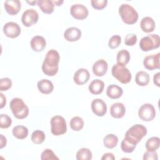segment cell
<instances>
[{
  "instance_id": "1",
  "label": "cell",
  "mask_w": 160,
  "mask_h": 160,
  "mask_svg": "<svg viewBox=\"0 0 160 160\" xmlns=\"http://www.w3.org/2000/svg\"><path fill=\"white\" fill-rule=\"evenodd\" d=\"M59 60L60 56L56 50H49L46 54L42 64V71L43 73L49 76L56 75L58 72Z\"/></svg>"
},
{
  "instance_id": "2",
  "label": "cell",
  "mask_w": 160,
  "mask_h": 160,
  "mask_svg": "<svg viewBox=\"0 0 160 160\" xmlns=\"http://www.w3.org/2000/svg\"><path fill=\"white\" fill-rule=\"evenodd\" d=\"M119 14L122 21L127 24H134L138 19V13L136 10L128 4H122L119 8Z\"/></svg>"
},
{
  "instance_id": "3",
  "label": "cell",
  "mask_w": 160,
  "mask_h": 160,
  "mask_svg": "<svg viewBox=\"0 0 160 160\" xmlns=\"http://www.w3.org/2000/svg\"><path fill=\"white\" fill-rule=\"evenodd\" d=\"M9 108L14 116L17 119H24L29 114V108L21 98H13L10 102Z\"/></svg>"
},
{
  "instance_id": "4",
  "label": "cell",
  "mask_w": 160,
  "mask_h": 160,
  "mask_svg": "<svg viewBox=\"0 0 160 160\" xmlns=\"http://www.w3.org/2000/svg\"><path fill=\"white\" fill-rule=\"evenodd\" d=\"M147 128L140 124H136L131 126L126 131L124 138L137 144L147 134Z\"/></svg>"
},
{
  "instance_id": "5",
  "label": "cell",
  "mask_w": 160,
  "mask_h": 160,
  "mask_svg": "<svg viewBox=\"0 0 160 160\" xmlns=\"http://www.w3.org/2000/svg\"><path fill=\"white\" fill-rule=\"evenodd\" d=\"M111 73L112 76L122 84L129 83L132 78V75L129 69L124 66H121L118 64L113 65Z\"/></svg>"
},
{
  "instance_id": "6",
  "label": "cell",
  "mask_w": 160,
  "mask_h": 160,
  "mask_svg": "<svg viewBox=\"0 0 160 160\" xmlns=\"http://www.w3.org/2000/svg\"><path fill=\"white\" fill-rule=\"evenodd\" d=\"M160 38L158 34H151L143 37L139 42V47L142 51L148 52L159 47Z\"/></svg>"
},
{
  "instance_id": "7",
  "label": "cell",
  "mask_w": 160,
  "mask_h": 160,
  "mask_svg": "<svg viewBox=\"0 0 160 160\" xmlns=\"http://www.w3.org/2000/svg\"><path fill=\"white\" fill-rule=\"evenodd\" d=\"M51 131L55 136L62 135L66 132V121L62 116L57 115L51 119Z\"/></svg>"
},
{
  "instance_id": "8",
  "label": "cell",
  "mask_w": 160,
  "mask_h": 160,
  "mask_svg": "<svg viewBox=\"0 0 160 160\" xmlns=\"http://www.w3.org/2000/svg\"><path fill=\"white\" fill-rule=\"evenodd\" d=\"M139 118L146 122L151 121L156 117V109L152 104L145 103L138 110Z\"/></svg>"
},
{
  "instance_id": "9",
  "label": "cell",
  "mask_w": 160,
  "mask_h": 160,
  "mask_svg": "<svg viewBox=\"0 0 160 160\" xmlns=\"http://www.w3.org/2000/svg\"><path fill=\"white\" fill-rule=\"evenodd\" d=\"M39 19V14L34 9H28L22 14L21 21L26 27H30L36 24Z\"/></svg>"
},
{
  "instance_id": "10",
  "label": "cell",
  "mask_w": 160,
  "mask_h": 160,
  "mask_svg": "<svg viewBox=\"0 0 160 160\" xmlns=\"http://www.w3.org/2000/svg\"><path fill=\"white\" fill-rule=\"evenodd\" d=\"M71 15L76 19L83 20L88 16V8L81 4H75L71 6Z\"/></svg>"
},
{
  "instance_id": "11",
  "label": "cell",
  "mask_w": 160,
  "mask_h": 160,
  "mask_svg": "<svg viewBox=\"0 0 160 160\" xmlns=\"http://www.w3.org/2000/svg\"><path fill=\"white\" fill-rule=\"evenodd\" d=\"M4 34L8 38H16L21 34V28L19 24L15 22H6L2 28Z\"/></svg>"
},
{
  "instance_id": "12",
  "label": "cell",
  "mask_w": 160,
  "mask_h": 160,
  "mask_svg": "<svg viewBox=\"0 0 160 160\" xmlns=\"http://www.w3.org/2000/svg\"><path fill=\"white\" fill-rule=\"evenodd\" d=\"M159 58H160L159 52L156 54H151V55L146 56L143 61V65L144 68L149 71L159 69V67H160Z\"/></svg>"
},
{
  "instance_id": "13",
  "label": "cell",
  "mask_w": 160,
  "mask_h": 160,
  "mask_svg": "<svg viewBox=\"0 0 160 160\" xmlns=\"http://www.w3.org/2000/svg\"><path fill=\"white\" fill-rule=\"evenodd\" d=\"M91 109L93 113L99 117L104 116L107 112V105L101 99H95L91 102Z\"/></svg>"
},
{
  "instance_id": "14",
  "label": "cell",
  "mask_w": 160,
  "mask_h": 160,
  "mask_svg": "<svg viewBox=\"0 0 160 160\" xmlns=\"http://www.w3.org/2000/svg\"><path fill=\"white\" fill-rule=\"evenodd\" d=\"M90 78V74L88 69L80 68L78 69L73 76L74 82L78 85H83L88 82Z\"/></svg>"
},
{
  "instance_id": "15",
  "label": "cell",
  "mask_w": 160,
  "mask_h": 160,
  "mask_svg": "<svg viewBox=\"0 0 160 160\" xmlns=\"http://www.w3.org/2000/svg\"><path fill=\"white\" fill-rule=\"evenodd\" d=\"M108 62L102 59H98L92 65V72L96 76H103L108 71Z\"/></svg>"
},
{
  "instance_id": "16",
  "label": "cell",
  "mask_w": 160,
  "mask_h": 160,
  "mask_svg": "<svg viewBox=\"0 0 160 160\" xmlns=\"http://www.w3.org/2000/svg\"><path fill=\"white\" fill-rule=\"evenodd\" d=\"M6 11L10 15L17 14L21 8V3L19 0H8L4 3Z\"/></svg>"
},
{
  "instance_id": "17",
  "label": "cell",
  "mask_w": 160,
  "mask_h": 160,
  "mask_svg": "<svg viewBox=\"0 0 160 160\" xmlns=\"http://www.w3.org/2000/svg\"><path fill=\"white\" fill-rule=\"evenodd\" d=\"M81 30L76 27H70L66 29L64 32V38L69 42H74L78 41L81 37Z\"/></svg>"
},
{
  "instance_id": "18",
  "label": "cell",
  "mask_w": 160,
  "mask_h": 160,
  "mask_svg": "<svg viewBox=\"0 0 160 160\" xmlns=\"http://www.w3.org/2000/svg\"><path fill=\"white\" fill-rule=\"evenodd\" d=\"M30 45L34 51L41 52L45 49L46 41L44 37L41 36H35L31 39Z\"/></svg>"
},
{
  "instance_id": "19",
  "label": "cell",
  "mask_w": 160,
  "mask_h": 160,
  "mask_svg": "<svg viewBox=\"0 0 160 160\" xmlns=\"http://www.w3.org/2000/svg\"><path fill=\"white\" fill-rule=\"evenodd\" d=\"M125 113L126 108L121 102H115L110 108V114L114 118H122L125 115Z\"/></svg>"
},
{
  "instance_id": "20",
  "label": "cell",
  "mask_w": 160,
  "mask_h": 160,
  "mask_svg": "<svg viewBox=\"0 0 160 160\" xmlns=\"http://www.w3.org/2000/svg\"><path fill=\"white\" fill-rule=\"evenodd\" d=\"M140 26L143 32L149 33L155 29L156 23L154 19L149 16L144 17L140 22Z\"/></svg>"
},
{
  "instance_id": "21",
  "label": "cell",
  "mask_w": 160,
  "mask_h": 160,
  "mask_svg": "<svg viewBox=\"0 0 160 160\" xmlns=\"http://www.w3.org/2000/svg\"><path fill=\"white\" fill-rule=\"evenodd\" d=\"M38 88L42 94H48L52 92L54 89V86L52 82L47 79H42L38 82Z\"/></svg>"
},
{
  "instance_id": "22",
  "label": "cell",
  "mask_w": 160,
  "mask_h": 160,
  "mask_svg": "<svg viewBox=\"0 0 160 160\" xmlns=\"http://www.w3.org/2000/svg\"><path fill=\"white\" fill-rule=\"evenodd\" d=\"M123 94L122 88L116 84H111L108 86L106 89V94L108 98L116 99L121 97Z\"/></svg>"
},
{
  "instance_id": "23",
  "label": "cell",
  "mask_w": 160,
  "mask_h": 160,
  "mask_svg": "<svg viewBox=\"0 0 160 160\" xmlns=\"http://www.w3.org/2000/svg\"><path fill=\"white\" fill-rule=\"evenodd\" d=\"M104 88V82L98 79L93 80L89 85V92L94 95L100 94L102 92Z\"/></svg>"
},
{
  "instance_id": "24",
  "label": "cell",
  "mask_w": 160,
  "mask_h": 160,
  "mask_svg": "<svg viewBox=\"0 0 160 160\" xmlns=\"http://www.w3.org/2000/svg\"><path fill=\"white\" fill-rule=\"evenodd\" d=\"M37 3L42 12L45 14H51L54 10V4L51 0H39Z\"/></svg>"
},
{
  "instance_id": "25",
  "label": "cell",
  "mask_w": 160,
  "mask_h": 160,
  "mask_svg": "<svg viewBox=\"0 0 160 160\" xmlns=\"http://www.w3.org/2000/svg\"><path fill=\"white\" fill-rule=\"evenodd\" d=\"M12 132L13 136L16 138L18 139H24L27 138L29 131L26 126L19 125L13 128Z\"/></svg>"
},
{
  "instance_id": "26",
  "label": "cell",
  "mask_w": 160,
  "mask_h": 160,
  "mask_svg": "<svg viewBox=\"0 0 160 160\" xmlns=\"http://www.w3.org/2000/svg\"><path fill=\"white\" fill-rule=\"evenodd\" d=\"M149 75L145 71H138L135 76L136 83L140 86H146L149 82Z\"/></svg>"
},
{
  "instance_id": "27",
  "label": "cell",
  "mask_w": 160,
  "mask_h": 160,
  "mask_svg": "<svg viewBox=\"0 0 160 160\" xmlns=\"http://www.w3.org/2000/svg\"><path fill=\"white\" fill-rule=\"evenodd\" d=\"M131 59L130 53L126 49H121L120 50L116 56L117 64L121 65V66H126L129 61Z\"/></svg>"
},
{
  "instance_id": "28",
  "label": "cell",
  "mask_w": 160,
  "mask_h": 160,
  "mask_svg": "<svg viewBox=\"0 0 160 160\" xmlns=\"http://www.w3.org/2000/svg\"><path fill=\"white\" fill-rule=\"evenodd\" d=\"M118 143V138L113 134H109L103 139L104 146L108 149H112L115 148Z\"/></svg>"
},
{
  "instance_id": "29",
  "label": "cell",
  "mask_w": 160,
  "mask_h": 160,
  "mask_svg": "<svg viewBox=\"0 0 160 160\" xmlns=\"http://www.w3.org/2000/svg\"><path fill=\"white\" fill-rule=\"evenodd\" d=\"M159 146L160 140L159 138L156 136H153L149 138L145 144V146L147 151H156L159 148Z\"/></svg>"
},
{
  "instance_id": "30",
  "label": "cell",
  "mask_w": 160,
  "mask_h": 160,
  "mask_svg": "<svg viewBox=\"0 0 160 160\" xmlns=\"http://www.w3.org/2000/svg\"><path fill=\"white\" fill-rule=\"evenodd\" d=\"M71 128L74 131H79L84 127V120L79 116L73 117L69 122Z\"/></svg>"
},
{
  "instance_id": "31",
  "label": "cell",
  "mask_w": 160,
  "mask_h": 160,
  "mask_svg": "<svg viewBox=\"0 0 160 160\" xmlns=\"http://www.w3.org/2000/svg\"><path fill=\"white\" fill-rule=\"evenodd\" d=\"M76 158L78 160H91L92 158V154L89 149L82 148L78 151Z\"/></svg>"
},
{
  "instance_id": "32",
  "label": "cell",
  "mask_w": 160,
  "mask_h": 160,
  "mask_svg": "<svg viewBox=\"0 0 160 160\" xmlns=\"http://www.w3.org/2000/svg\"><path fill=\"white\" fill-rule=\"evenodd\" d=\"M136 145L137 144H134L133 142H132L131 141H130L129 140H128V139L124 138L122 139V141H121V148L122 151L124 152L131 153L134 151V149L136 147Z\"/></svg>"
},
{
  "instance_id": "33",
  "label": "cell",
  "mask_w": 160,
  "mask_h": 160,
  "mask_svg": "<svg viewBox=\"0 0 160 160\" xmlns=\"http://www.w3.org/2000/svg\"><path fill=\"white\" fill-rule=\"evenodd\" d=\"M46 139L44 132L41 130H36L31 134V141L34 144H40L42 143Z\"/></svg>"
},
{
  "instance_id": "34",
  "label": "cell",
  "mask_w": 160,
  "mask_h": 160,
  "mask_svg": "<svg viewBox=\"0 0 160 160\" xmlns=\"http://www.w3.org/2000/svg\"><path fill=\"white\" fill-rule=\"evenodd\" d=\"M12 119L6 114H1L0 115V128L3 129L8 128L11 126Z\"/></svg>"
},
{
  "instance_id": "35",
  "label": "cell",
  "mask_w": 160,
  "mask_h": 160,
  "mask_svg": "<svg viewBox=\"0 0 160 160\" xmlns=\"http://www.w3.org/2000/svg\"><path fill=\"white\" fill-rule=\"evenodd\" d=\"M121 43V37L119 35H114L111 36L108 42L109 48L113 49H116Z\"/></svg>"
},
{
  "instance_id": "36",
  "label": "cell",
  "mask_w": 160,
  "mask_h": 160,
  "mask_svg": "<svg viewBox=\"0 0 160 160\" xmlns=\"http://www.w3.org/2000/svg\"><path fill=\"white\" fill-rule=\"evenodd\" d=\"M42 160H50V159H59V158L56 156L54 152L50 149H44L41 156Z\"/></svg>"
},
{
  "instance_id": "37",
  "label": "cell",
  "mask_w": 160,
  "mask_h": 160,
  "mask_svg": "<svg viewBox=\"0 0 160 160\" xmlns=\"http://www.w3.org/2000/svg\"><path fill=\"white\" fill-rule=\"evenodd\" d=\"M91 4L94 9L101 10L106 7L108 0H91Z\"/></svg>"
},
{
  "instance_id": "38",
  "label": "cell",
  "mask_w": 160,
  "mask_h": 160,
  "mask_svg": "<svg viewBox=\"0 0 160 160\" xmlns=\"http://www.w3.org/2000/svg\"><path fill=\"white\" fill-rule=\"evenodd\" d=\"M12 86V81L8 78H4L0 79V91H4L10 89Z\"/></svg>"
},
{
  "instance_id": "39",
  "label": "cell",
  "mask_w": 160,
  "mask_h": 160,
  "mask_svg": "<svg viewBox=\"0 0 160 160\" xmlns=\"http://www.w3.org/2000/svg\"><path fill=\"white\" fill-rule=\"evenodd\" d=\"M137 40V36L135 34L130 33L126 36L124 38V43L128 46H132L136 44Z\"/></svg>"
},
{
  "instance_id": "40",
  "label": "cell",
  "mask_w": 160,
  "mask_h": 160,
  "mask_svg": "<svg viewBox=\"0 0 160 160\" xmlns=\"http://www.w3.org/2000/svg\"><path fill=\"white\" fill-rule=\"evenodd\" d=\"M143 159L144 160H158V153L156 151H147L144 153Z\"/></svg>"
},
{
  "instance_id": "41",
  "label": "cell",
  "mask_w": 160,
  "mask_h": 160,
  "mask_svg": "<svg viewBox=\"0 0 160 160\" xmlns=\"http://www.w3.org/2000/svg\"><path fill=\"white\" fill-rule=\"evenodd\" d=\"M102 160H114L115 157L114 154L111 152H107L103 154L101 158Z\"/></svg>"
},
{
  "instance_id": "42",
  "label": "cell",
  "mask_w": 160,
  "mask_h": 160,
  "mask_svg": "<svg viewBox=\"0 0 160 160\" xmlns=\"http://www.w3.org/2000/svg\"><path fill=\"white\" fill-rule=\"evenodd\" d=\"M0 149H2L4 146H6L7 144V139L6 138L4 137L2 134H0Z\"/></svg>"
},
{
  "instance_id": "43",
  "label": "cell",
  "mask_w": 160,
  "mask_h": 160,
  "mask_svg": "<svg viewBox=\"0 0 160 160\" xmlns=\"http://www.w3.org/2000/svg\"><path fill=\"white\" fill-rule=\"evenodd\" d=\"M159 76H160V73L159 72L156 73L153 76V82L154 84L158 87L159 86Z\"/></svg>"
},
{
  "instance_id": "44",
  "label": "cell",
  "mask_w": 160,
  "mask_h": 160,
  "mask_svg": "<svg viewBox=\"0 0 160 160\" xmlns=\"http://www.w3.org/2000/svg\"><path fill=\"white\" fill-rule=\"evenodd\" d=\"M1 95V105H0V108L2 109L4 107V106H6V97L4 96V94L2 93H0Z\"/></svg>"
},
{
  "instance_id": "45",
  "label": "cell",
  "mask_w": 160,
  "mask_h": 160,
  "mask_svg": "<svg viewBox=\"0 0 160 160\" xmlns=\"http://www.w3.org/2000/svg\"><path fill=\"white\" fill-rule=\"evenodd\" d=\"M52 1L53 2V4L56 6H61L64 2L63 1H59V0H58V1Z\"/></svg>"
},
{
  "instance_id": "46",
  "label": "cell",
  "mask_w": 160,
  "mask_h": 160,
  "mask_svg": "<svg viewBox=\"0 0 160 160\" xmlns=\"http://www.w3.org/2000/svg\"><path fill=\"white\" fill-rule=\"evenodd\" d=\"M26 2L28 4H29L31 6H34L38 1H26Z\"/></svg>"
}]
</instances>
